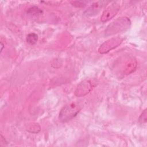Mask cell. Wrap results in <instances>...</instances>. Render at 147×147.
<instances>
[{
    "label": "cell",
    "instance_id": "6da1fadb",
    "mask_svg": "<svg viewBox=\"0 0 147 147\" xmlns=\"http://www.w3.org/2000/svg\"><path fill=\"white\" fill-rule=\"evenodd\" d=\"M130 25L131 21L129 18L121 17L116 19L107 26L105 34L106 36H109L125 31L130 28Z\"/></svg>",
    "mask_w": 147,
    "mask_h": 147
},
{
    "label": "cell",
    "instance_id": "7a4b0ae2",
    "mask_svg": "<svg viewBox=\"0 0 147 147\" xmlns=\"http://www.w3.org/2000/svg\"><path fill=\"white\" fill-rule=\"evenodd\" d=\"M82 105L77 102H71L64 106L60 111L59 119L65 122L75 117L82 109Z\"/></svg>",
    "mask_w": 147,
    "mask_h": 147
},
{
    "label": "cell",
    "instance_id": "3957f363",
    "mask_svg": "<svg viewBox=\"0 0 147 147\" xmlns=\"http://www.w3.org/2000/svg\"><path fill=\"white\" fill-rule=\"evenodd\" d=\"M123 38L121 37L111 38L103 42L99 48L98 52L100 54L107 53L110 51L119 46L123 41Z\"/></svg>",
    "mask_w": 147,
    "mask_h": 147
},
{
    "label": "cell",
    "instance_id": "277c9868",
    "mask_svg": "<svg viewBox=\"0 0 147 147\" xmlns=\"http://www.w3.org/2000/svg\"><path fill=\"white\" fill-rule=\"evenodd\" d=\"M94 82L91 79H86L80 82L76 87L75 94L78 97L84 96L88 94L94 87Z\"/></svg>",
    "mask_w": 147,
    "mask_h": 147
},
{
    "label": "cell",
    "instance_id": "5b68a950",
    "mask_svg": "<svg viewBox=\"0 0 147 147\" xmlns=\"http://www.w3.org/2000/svg\"><path fill=\"white\" fill-rule=\"evenodd\" d=\"M120 5L118 2H113L103 12L100 17L101 21L103 22H105L110 20L117 14Z\"/></svg>",
    "mask_w": 147,
    "mask_h": 147
},
{
    "label": "cell",
    "instance_id": "8992f818",
    "mask_svg": "<svg viewBox=\"0 0 147 147\" xmlns=\"http://www.w3.org/2000/svg\"><path fill=\"white\" fill-rule=\"evenodd\" d=\"M105 1H98L93 3L87 9L85 10L84 14L86 16H94L98 14L103 7Z\"/></svg>",
    "mask_w": 147,
    "mask_h": 147
},
{
    "label": "cell",
    "instance_id": "52a82bcc",
    "mask_svg": "<svg viewBox=\"0 0 147 147\" xmlns=\"http://www.w3.org/2000/svg\"><path fill=\"white\" fill-rule=\"evenodd\" d=\"M38 40V36L34 33H30L26 37V41L30 45H34Z\"/></svg>",
    "mask_w": 147,
    "mask_h": 147
},
{
    "label": "cell",
    "instance_id": "ba28073f",
    "mask_svg": "<svg viewBox=\"0 0 147 147\" xmlns=\"http://www.w3.org/2000/svg\"><path fill=\"white\" fill-rule=\"evenodd\" d=\"M28 13L29 14H33V15H34V16H37L38 14H41L42 13V11L38 9V7H33L32 8H30L28 11Z\"/></svg>",
    "mask_w": 147,
    "mask_h": 147
},
{
    "label": "cell",
    "instance_id": "9c48e42d",
    "mask_svg": "<svg viewBox=\"0 0 147 147\" xmlns=\"http://www.w3.org/2000/svg\"><path fill=\"white\" fill-rule=\"evenodd\" d=\"M146 110L145 109L144 110V111L142 113V114H141L140 118H139V122L141 123H142V124H145L146 123V119H147V118H146Z\"/></svg>",
    "mask_w": 147,
    "mask_h": 147
},
{
    "label": "cell",
    "instance_id": "30bf717a",
    "mask_svg": "<svg viewBox=\"0 0 147 147\" xmlns=\"http://www.w3.org/2000/svg\"><path fill=\"white\" fill-rule=\"evenodd\" d=\"M7 142L2 134H1V146H6Z\"/></svg>",
    "mask_w": 147,
    "mask_h": 147
}]
</instances>
